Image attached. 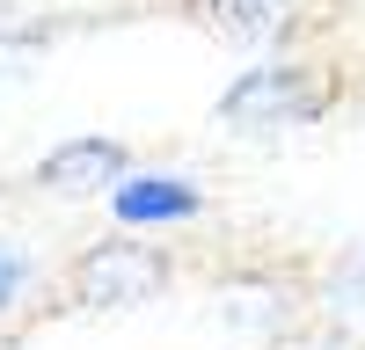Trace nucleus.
I'll return each mask as SVG.
<instances>
[{
  "instance_id": "obj_1",
  "label": "nucleus",
  "mask_w": 365,
  "mask_h": 350,
  "mask_svg": "<svg viewBox=\"0 0 365 350\" xmlns=\"http://www.w3.org/2000/svg\"><path fill=\"white\" fill-rule=\"evenodd\" d=\"M329 102H336V73H314V66H249L220 95V117L241 124V132H270V124H314Z\"/></svg>"
},
{
  "instance_id": "obj_5",
  "label": "nucleus",
  "mask_w": 365,
  "mask_h": 350,
  "mask_svg": "<svg viewBox=\"0 0 365 350\" xmlns=\"http://www.w3.org/2000/svg\"><path fill=\"white\" fill-rule=\"evenodd\" d=\"M190 212H197V190L175 183V175L117 183V219H125V226H168V219H190Z\"/></svg>"
},
{
  "instance_id": "obj_4",
  "label": "nucleus",
  "mask_w": 365,
  "mask_h": 350,
  "mask_svg": "<svg viewBox=\"0 0 365 350\" xmlns=\"http://www.w3.org/2000/svg\"><path fill=\"white\" fill-rule=\"evenodd\" d=\"M37 183L51 197H88L103 183H125V146L117 139H73V146H58V154H44Z\"/></svg>"
},
{
  "instance_id": "obj_3",
  "label": "nucleus",
  "mask_w": 365,
  "mask_h": 350,
  "mask_svg": "<svg viewBox=\"0 0 365 350\" xmlns=\"http://www.w3.org/2000/svg\"><path fill=\"white\" fill-rule=\"evenodd\" d=\"M190 15L227 44H285L299 29V0H190Z\"/></svg>"
},
{
  "instance_id": "obj_2",
  "label": "nucleus",
  "mask_w": 365,
  "mask_h": 350,
  "mask_svg": "<svg viewBox=\"0 0 365 350\" xmlns=\"http://www.w3.org/2000/svg\"><path fill=\"white\" fill-rule=\"evenodd\" d=\"M168 285V255L154 241H88L73 255V299L81 307H139Z\"/></svg>"
},
{
  "instance_id": "obj_6",
  "label": "nucleus",
  "mask_w": 365,
  "mask_h": 350,
  "mask_svg": "<svg viewBox=\"0 0 365 350\" xmlns=\"http://www.w3.org/2000/svg\"><path fill=\"white\" fill-rule=\"evenodd\" d=\"M22 292H29V262H22L15 248H0V307H15Z\"/></svg>"
}]
</instances>
